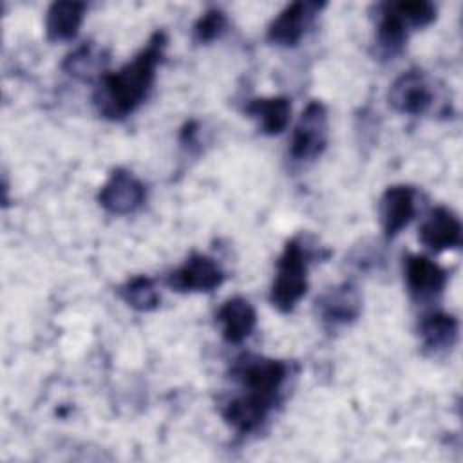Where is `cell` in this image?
I'll use <instances>...</instances> for the list:
<instances>
[{
  "mask_svg": "<svg viewBox=\"0 0 463 463\" xmlns=\"http://www.w3.org/2000/svg\"><path fill=\"white\" fill-rule=\"evenodd\" d=\"M324 4L293 2L288 4L269 24L268 40L279 47H295L302 40L306 27Z\"/></svg>",
  "mask_w": 463,
  "mask_h": 463,
  "instance_id": "10",
  "label": "cell"
},
{
  "mask_svg": "<svg viewBox=\"0 0 463 463\" xmlns=\"http://www.w3.org/2000/svg\"><path fill=\"white\" fill-rule=\"evenodd\" d=\"M146 201L145 184L128 170L116 168L103 183L98 194V203L109 213L128 215Z\"/></svg>",
  "mask_w": 463,
  "mask_h": 463,
  "instance_id": "5",
  "label": "cell"
},
{
  "mask_svg": "<svg viewBox=\"0 0 463 463\" xmlns=\"http://www.w3.org/2000/svg\"><path fill=\"white\" fill-rule=\"evenodd\" d=\"M317 311L329 327L351 324L362 311V295L353 282H342L317 298Z\"/></svg>",
  "mask_w": 463,
  "mask_h": 463,
  "instance_id": "11",
  "label": "cell"
},
{
  "mask_svg": "<svg viewBox=\"0 0 463 463\" xmlns=\"http://www.w3.org/2000/svg\"><path fill=\"white\" fill-rule=\"evenodd\" d=\"M309 253L300 239L286 242L269 291V302L280 313H289L307 293Z\"/></svg>",
  "mask_w": 463,
  "mask_h": 463,
  "instance_id": "2",
  "label": "cell"
},
{
  "mask_svg": "<svg viewBox=\"0 0 463 463\" xmlns=\"http://www.w3.org/2000/svg\"><path fill=\"white\" fill-rule=\"evenodd\" d=\"M166 47V34L156 31L146 45L116 72H105L94 92V105L107 119H123L148 96L156 69Z\"/></svg>",
  "mask_w": 463,
  "mask_h": 463,
  "instance_id": "1",
  "label": "cell"
},
{
  "mask_svg": "<svg viewBox=\"0 0 463 463\" xmlns=\"http://www.w3.org/2000/svg\"><path fill=\"white\" fill-rule=\"evenodd\" d=\"M409 293L416 300H429L439 295L447 284V271L423 255H409L403 264Z\"/></svg>",
  "mask_w": 463,
  "mask_h": 463,
  "instance_id": "13",
  "label": "cell"
},
{
  "mask_svg": "<svg viewBox=\"0 0 463 463\" xmlns=\"http://www.w3.org/2000/svg\"><path fill=\"white\" fill-rule=\"evenodd\" d=\"M228 27V18L226 14L217 9L212 7L208 11H204L194 24V40L197 43H210L217 38L222 36V33Z\"/></svg>",
  "mask_w": 463,
  "mask_h": 463,
  "instance_id": "21",
  "label": "cell"
},
{
  "mask_svg": "<svg viewBox=\"0 0 463 463\" xmlns=\"http://www.w3.org/2000/svg\"><path fill=\"white\" fill-rule=\"evenodd\" d=\"M87 5L83 2H52L45 13V34L51 42H71L80 33Z\"/></svg>",
  "mask_w": 463,
  "mask_h": 463,
  "instance_id": "16",
  "label": "cell"
},
{
  "mask_svg": "<svg viewBox=\"0 0 463 463\" xmlns=\"http://www.w3.org/2000/svg\"><path fill=\"white\" fill-rule=\"evenodd\" d=\"M394 7L403 16L407 25L412 29L427 27L436 20V14H438L436 5L427 0H402V2H394Z\"/></svg>",
  "mask_w": 463,
  "mask_h": 463,
  "instance_id": "22",
  "label": "cell"
},
{
  "mask_svg": "<svg viewBox=\"0 0 463 463\" xmlns=\"http://www.w3.org/2000/svg\"><path fill=\"white\" fill-rule=\"evenodd\" d=\"M380 224L385 239H394L416 215V192L407 184L387 186L378 203Z\"/></svg>",
  "mask_w": 463,
  "mask_h": 463,
  "instance_id": "9",
  "label": "cell"
},
{
  "mask_svg": "<svg viewBox=\"0 0 463 463\" xmlns=\"http://www.w3.org/2000/svg\"><path fill=\"white\" fill-rule=\"evenodd\" d=\"M387 99L396 112L420 116L432 103V89L420 69H409L391 83Z\"/></svg>",
  "mask_w": 463,
  "mask_h": 463,
  "instance_id": "7",
  "label": "cell"
},
{
  "mask_svg": "<svg viewBox=\"0 0 463 463\" xmlns=\"http://www.w3.org/2000/svg\"><path fill=\"white\" fill-rule=\"evenodd\" d=\"M458 318L445 311H430L420 320V338L423 353L429 356H441L449 353L458 340Z\"/></svg>",
  "mask_w": 463,
  "mask_h": 463,
  "instance_id": "15",
  "label": "cell"
},
{
  "mask_svg": "<svg viewBox=\"0 0 463 463\" xmlns=\"http://www.w3.org/2000/svg\"><path fill=\"white\" fill-rule=\"evenodd\" d=\"M221 335L228 344H242L257 327V311L244 297H232L215 313Z\"/></svg>",
  "mask_w": 463,
  "mask_h": 463,
  "instance_id": "14",
  "label": "cell"
},
{
  "mask_svg": "<svg viewBox=\"0 0 463 463\" xmlns=\"http://www.w3.org/2000/svg\"><path fill=\"white\" fill-rule=\"evenodd\" d=\"M244 112L259 121L264 134L277 136L286 130L291 119V101L286 96L255 98L244 105Z\"/></svg>",
  "mask_w": 463,
  "mask_h": 463,
  "instance_id": "18",
  "label": "cell"
},
{
  "mask_svg": "<svg viewBox=\"0 0 463 463\" xmlns=\"http://www.w3.org/2000/svg\"><path fill=\"white\" fill-rule=\"evenodd\" d=\"M105 63L107 58L103 51L98 49L92 42H85L67 54L61 69L80 81H92L96 78L99 80L105 74Z\"/></svg>",
  "mask_w": 463,
  "mask_h": 463,
  "instance_id": "19",
  "label": "cell"
},
{
  "mask_svg": "<svg viewBox=\"0 0 463 463\" xmlns=\"http://www.w3.org/2000/svg\"><path fill=\"white\" fill-rule=\"evenodd\" d=\"M409 25L403 16L394 7V2L382 4L378 7V25H376V51L383 58H392L407 43Z\"/></svg>",
  "mask_w": 463,
  "mask_h": 463,
  "instance_id": "17",
  "label": "cell"
},
{
  "mask_svg": "<svg viewBox=\"0 0 463 463\" xmlns=\"http://www.w3.org/2000/svg\"><path fill=\"white\" fill-rule=\"evenodd\" d=\"M420 242L430 251H445L461 244V222L447 206H436L418 230Z\"/></svg>",
  "mask_w": 463,
  "mask_h": 463,
  "instance_id": "12",
  "label": "cell"
},
{
  "mask_svg": "<svg viewBox=\"0 0 463 463\" xmlns=\"http://www.w3.org/2000/svg\"><path fill=\"white\" fill-rule=\"evenodd\" d=\"M327 145V110L322 101L311 99L302 110L289 139V157L297 163L317 159Z\"/></svg>",
  "mask_w": 463,
  "mask_h": 463,
  "instance_id": "4",
  "label": "cell"
},
{
  "mask_svg": "<svg viewBox=\"0 0 463 463\" xmlns=\"http://www.w3.org/2000/svg\"><path fill=\"white\" fill-rule=\"evenodd\" d=\"M277 402L264 398L260 394H253L242 391L237 396H232L222 403L221 414L222 420L237 432V434H251L268 420V414L273 411Z\"/></svg>",
  "mask_w": 463,
  "mask_h": 463,
  "instance_id": "8",
  "label": "cell"
},
{
  "mask_svg": "<svg viewBox=\"0 0 463 463\" xmlns=\"http://www.w3.org/2000/svg\"><path fill=\"white\" fill-rule=\"evenodd\" d=\"M118 293L123 302L136 311H154L161 300L154 280L146 275L128 279L125 284L119 286Z\"/></svg>",
  "mask_w": 463,
  "mask_h": 463,
  "instance_id": "20",
  "label": "cell"
},
{
  "mask_svg": "<svg viewBox=\"0 0 463 463\" xmlns=\"http://www.w3.org/2000/svg\"><path fill=\"white\" fill-rule=\"evenodd\" d=\"M224 280V271L208 255L194 253L190 255L183 266L174 269L166 277V284L174 291H194V293H210L217 289Z\"/></svg>",
  "mask_w": 463,
  "mask_h": 463,
  "instance_id": "6",
  "label": "cell"
},
{
  "mask_svg": "<svg viewBox=\"0 0 463 463\" xmlns=\"http://www.w3.org/2000/svg\"><path fill=\"white\" fill-rule=\"evenodd\" d=\"M232 376L242 391L279 402V392L288 378V365L282 360L246 354L233 364Z\"/></svg>",
  "mask_w": 463,
  "mask_h": 463,
  "instance_id": "3",
  "label": "cell"
}]
</instances>
